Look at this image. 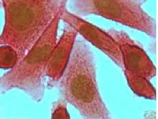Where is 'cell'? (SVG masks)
<instances>
[{
	"label": "cell",
	"instance_id": "cell-1",
	"mask_svg": "<svg viewBox=\"0 0 158 119\" xmlns=\"http://www.w3.org/2000/svg\"><path fill=\"white\" fill-rule=\"evenodd\" d=\"M51 86L83 119H112L99 90L94 55L83 41H75L64 73Z\"/></svg>",
	"mask_w": 158,
	"mask_h": 119
},
{
	"label": "cell",
	"instance_id": "cell-7",
	"mask_svg": "<svg viewBox=\"0 0 158 119\" xmlns=\"http://www.w3.org/2000/svg\"><path fill=\"white\" fill-rule=\"evenodd\" d=\"M77 35L76 31L68 26L63 30L59 40L53 48L44 72V76L49 78L48 84L50 85L56 82L64 73L70 58Z\"/></svg>",
	"mask_w": 158,
	"mask_h": 119
},
{
	"label": "cell",
	"instance_id": "cell-11",
	"mask_svg": "<svg viewBox=\"0 0 158 119\" xmlns=\"http://www.w3.org/2000/svg\"><path fill=\"white\" fill-rule=\"evenodd\" d=\"M144 119H156V112H146L143 116Z\"/></svg>",
	"mask_w": 158,
	"mask_h": 119
},
{
	"label": "cell",
	"instance_id": "cell-6",
	"mask_svg": "<svg viewBox=\"0 0 158 119\" xmlns=\"http://www.w3.org/2000/svg\"><path fill=\"white\" fill-rule=\"evenodd\" d=\"M120 48L124 72L142 76L148 80L155 77L156 68L143 49L123 30L107 31Z\"/></svg>",
	"mask_w": 158,
	"mask_h": 119
},
{
	"label": "cell",
	"instance_id": "cell-9",
	"mask_svg": "<svg viewBox=\"0 0 158 119\" xmlns=\"http://www.w3.org/2000/svg\"><path fill=\"white\" fill-rule=\"evenodd\" d=\"M19 61L15 50L8 45L0 46V68L11 69Z\"/></svg>",
	"mask_w": 158,
	"mask_h": 119
},
{
	"label": "cell",
	"instance_id": "cell-4",
	"mask_svg": "<svg viewBox=\"0 0 158 119\" xmlns=\"http://www.w3.org/2000/svg\"><path fill=\"white\" fill-rule=\"evenodd\" d=\"M147 0H71L72 13L81 16L94 15L152 37L156 36V23L143 8Z\"/></svg>",
	"mask_w": 158,
	"mask_h": 119
},
{
	"label": "cell",
	"instance_id": "cell-8",
	"mask_svg": "<svg viewBox=\"0 0 158 119\" xmlns=\"http://www.w3.org/2000/svg\"><path fill=\"white\" fill-rule=\"evenodd\" d=\"M130 88L137 95L150 99H156V89L149 80L135 74L124 72Z\"/></svg>",
	"mask_w": 158,
	"mask_h": 119
},
{
	"label": "cell",
	"instance_id": "cell-5",
	"mask_svg": "<svg viewBox=\"0 0 158 119\" xmlns=\"http://www.w3.org/2000/svg\"><path fill=\"white\" fill-rule=\"evenodd\" d=\"M60 19L86 41L102 51L123 69L122 57L120 48L114 39L106 31L86 21L79 15L72 13L66 7L62 13Z\"/></svg>",
	"mask_w": 158,
	"mask_h": 119
},
{
	"label": "cell",
	"instance_id": "cell-10",
	"mask_svg": "<svg viewBox=\"0 0 158 119\" xmlns=\"http://www.w3.org/2000/svg\"><path fill=\"white\" fill-rule=\"evenodd\" d=\"M52 119H70L65 100L61 99L54 103L52 110Z\"/></svg>",
	"mask_w": 158,
	"mask_h": 119
},
{
	"label": "cell",
	"instance_id": "cell-12",
	"mask_svg": "<svg viewBox=\"0 0 158 119\" xmlns=\"http://www.w3.org/2000/svg\"><path fill=\"white\" fill-rule=\"evenodd\" d=\"M2 6V3L0 2V8Z\"/></svg>",
	"mask_w": 158,
	"mask_h": 119
},
{
	"label": "cell",
	"instance_id": "cell-2",
	"mask_svg": "<svg viewBox=\"0 0 158 119\" xmlns=\"http://www.w3.org/2000/svg\"><path fill=\"white\" fill-rule=\"evenodd\" d=\"M5 23L0 46L8 45L22 59L69 0H1Z\"/></svg>",
	"mask_w": 158,
	"mask_h": 119
},
{
	"label": "cell",
	"instance_id": "cell-3",
	"mask_svg": "<svg viewBox=\"0 0 158 119\" xmlns=\"http://www.w3.org/2000/svg\"><path fill=\"white\" fill-rule=\"evenodd\" d=\"M65 3L42 35L29 52L10 71L0 77V93L13 89L24 91L36 103L44 95L43 77L50 54L57 42V32Z\"/></svg>",
	"mask_w": 158,
	"mask_h": 119
}]
</instances>
